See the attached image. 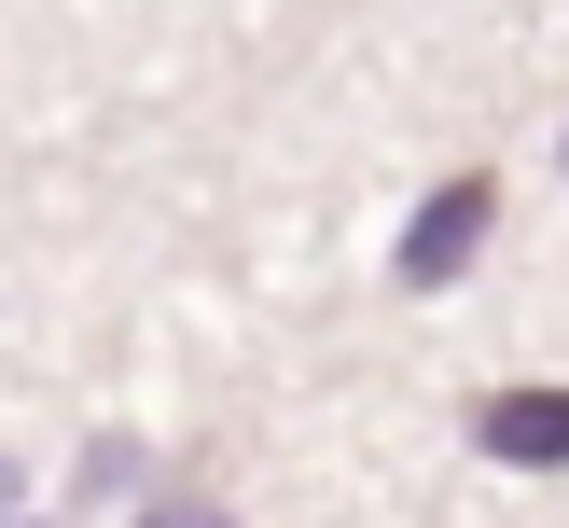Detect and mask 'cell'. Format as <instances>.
I'll list each match as a JSON object with an SVG mask.
<instances>
[{
  "label": "cell",
  "instance_id": "1",
  "mask_svg": "<svg viewBox=\"0 0 569 528\" xmlns=\"http://www.w3.org/2000/svg\"><path fill=\"white\" fill-rule=\"evenodd\" d=\"M487 222H500V181H487V167L431 181V209L403 222V292H459V278H472V250H487Z\"/></svg>",
  "mask_w": 569,
  "mask_h": 528
},
{
  "label": "cell",
  "instance_id": "2",
  "mask_svg": "<svg viewBox=\"0 0 569 528\" xmlns=\"http://www.w3.org/2000/svg\"><path fill=\"white\" fill-rule=\"evenodd\" d=\"M472 445L515 459V472H556L569 459V389H487V404H472Z\"/></svg>",
  "mask_w": 569,
  "mask_h": 528
},
{
  "label": "cell",
  "instance_id": "3",
  "mask_svg": "<svg viewBox=\"0 0 569 528\" xmlns=\"http://www.w3.org/2000/svg\"><path fill=\"white\" fill-rule=\"evenodd\" d=\"M139 528H237V515H222V487H153V515H139Z\"/></svg>",
  "mask_w": 569,
  "mask_h": 528
},
{
  "label": "cell",
  "instance_id": "4",
  "mask_svg": "<svg viewBox=\"0 0 569 528\" xmlns=\"http://www.w3.org/2000/svg\"><path fill=\"white\" fill-rule=\"evenodd\" d=\"M0 500H14V459H0Z\"/></svg>",
  "mask_w": 569,
  "mask_h": 528
}]
</instances>
